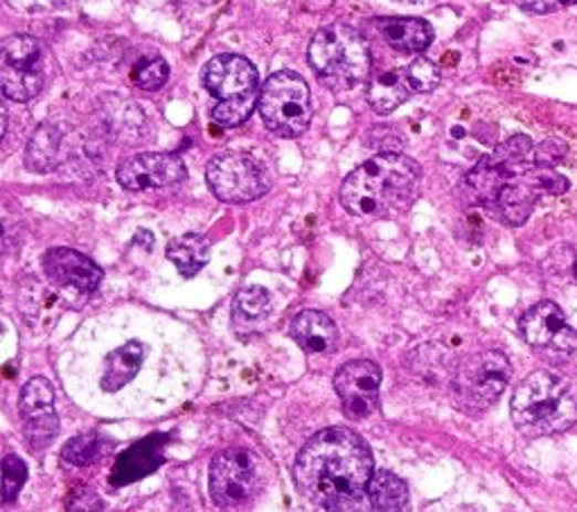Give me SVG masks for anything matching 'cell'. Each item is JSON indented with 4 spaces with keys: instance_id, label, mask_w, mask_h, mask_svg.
I'll list each match as a JSON object with an SVG mask.
<instances>
[{
    "instance_id": "cell-27",
    "label": "cell",
    "mask_w": 577,
    "mask_h": 512,
    "mask_svg": "<svg viewBox=\"0 0 577 512\" xmlns=\"http://www.w3.org/2000/svg\"><path fill=\"white\" fill-rule=\"evenodd\" d=\"M169 77V66L158 54H149L140 60L132 71V82L143 91H158Z\"/></svg>"
},
{
    "instance_id": "cell-20",
    "label": "cell",
    "mask_w": 577,
    "mask_h": 512,
    "mask_svg": "<svg viewBox=\"0 0 577 512\" xmlns=\"http://www.w3.org/2000/svg\"><path fill=\"white\" fill-rule=\"evenodd\" d=\"M413 93L416 91L411 86L407 69H395V71H386V73L373 77V82L368 86V102L377 113L386 116V113H392Z\"/></svg>"
},
{
    "instance_id": "cell-30",
    "label": "cell",
    "mask_w": 577,
    "mask_h": 512,
    "mask_svg": "<svg viewBox=\"0 0 577 512\" xmlns=\"http://www.w3.org/2000/svg\"><path fill=\"white\" fill-rule=\"evenodd\" d=\"M407 75L416 93H431L440 84V66L427 56H418L416 62L407 66Z\"/></svg>"
},
{
    "instance_id": "cell-5",
    "label": "cell",
    "mask_w": 577,
    "mask_h": 512,
    "mask_svg": "<svg viewBox=\"0 0 577 512\" xmlns=\"http://www.w3.org/2000/svg\"><path fill=\"white\" fill-rule=\"evenodd\" d=\"M310 66L332 91H353L370 77V48L361 32L334 23L316 32L310 43Z\"/></svg>"
},
{
    "instance_id": "cell-2",
    "label": "cell",
    "mask_w": 577,
    "mask_h": 512,
    "mask_svg": "<svg viewBox=\"0 0 577 512\" xmlns=\"http://www.w3.org/2000/svg\"><path fill=\"white\" fill-rule=\"evenodd\" d=\"M375 459L368 442L353 429L329 427L301 449L294 479L298 492L323 510H355L368 497Z\"/></svg>"
},
{
    "instance_id": "cell-33",
    "label": "cell",
    "mask_w": 577,
    "mask_h": 512,
    "mask_svg": "<svg viewBox=\"0 0 577 512\" xmlns=\"http://www.w3.org/2000/svg\"><path fill=\"white\" fill-rule=\"evenodd\" d=\"M50 3H52V6H56V8H64V6H71L73 0H50Z\"/></svg>"
},
{
    "instance_id": "cell-4",
    "label": "cell",
    "mask_w": 577,
    "mask_h": 512,
    "mask_svg": "<svg viewBox=\"0 0 577 512\" xmlns=\"http://www.w3.org/2000/svg\"><path fill=\"white\" fill-rule=\"evenodd\" d=\"M512 422L528 438L553 436L577 420V397L570 384L550 373H533L512 395Z\"/></svg>"
},
{
    "instance_id": "cell-36",
    "label": "cell",
    "mask_w": 577,
    "mask_h": 512,
    "mask_svg": "<svg viewBox=\"0 0 577 512\" xmlns=\"http://www.w3.org/2000/svg\"><path fill=\"white\" fill-rule=\"evenodd\" d=\"M575 278H577V262H575Z\"/></svg>"
},
{
    "instance_id": "cell-19",
    "label": "cell",
    "mask_w": 577,
    "mask_h": 512,
    "mask_svg": "<svg viewBox=\"0 0 577 512\" xmlns=\"http://www.w3.org/2000/svg\"><path fill=\"white\" fill-rule=\"evenodd\" d=\"M379 30L390 48L416 54L433 43V28L422 19H381Z\"/></svg>"
},
{
    "instance_id": "cell-3",
    "label": "cell",
    "mask_w": 577,
    "mask_h": 512,
    "mask_svg": "<svg viewBox=\"0 0 577 512\" xmlns=\"http://www.w3.org/2000/svg\"><path fill=\"white\" fill-rule=\"evenodd\" d=\"M420 165L399 151H381L343 181L340 203L353 215L388 217L409 210L420 192Z\"/></svg>"
},
{
    "instance_id": "cell-34",
    "label": "cell",
    "mask_w": 577,
    "mask_h": 512,
    "mask_svg": "<svg viewBox=\"0 0 577 512\" xmlns=\"http://www.w3.org/2000/svg\"><path fill=\"white\" fill-rule=\"evenodd\" d=\"M399 3H409V6H422V3H429V0H399Z\"/></svg>"
},
{
    "instance_id": "cell-25",
    "label": "cell",
    "mask_w": 577,
    "mask_h": 512,
    "mask_svg": "<svg viewBox=\"0 0 577 512\" xmlns=\"http://www.w3.org/2000/svg\"><path fill=\"white\" fill-rule=\"evenodd\" d=\"M271 312V294L258 284L240 290L233 301V321L240 325H253L269 316Z\"/></svg>"
},
{
    "instance_id": "cell-13",
    "label": "cell",
    "mask_w": 577,
    "mask_h": 512,
    "mask_svg": "<svg viewBox=\"0 0 577 512\" xmlns=\"http://www.w3.org/2000/svg\"><path fill=\"white\" fill-rule=\"evenodd\" d=\"M334 388L340 397L343 414L350 420H366L379 409L381 368L370 359L343 364L334 375Z\"/></svg>"
},
{
    "instance_id": "cell-31",
    "label": "cell",
    "mask_w": 577,
    "mask_h": 512,
    "mask_svg": "<svg viewBox=\"0 0 577 512\" xmlns=\"http://www.w3.org/2000/svg\"><path fill=\"white\" fill-rule=\"evenodd\" d=\"M516 6L531 14H550L577 6V0H516Z\"/></svg>"
},
{
    "instance_id": "cell-8",
    "label": "cell",
    "mask_w": 577,
    "mask_h": 512,
    "mask_svg": "<svg viewBox=\"0 0 577 512\" xmlns=\"http://www.w3.org/2000/svg\"><path fill=\"white\" fill-rule=\"evenodd\" d=\"M512 377V366L503 353L485 351L468 357L453 375L455 405L468 414H483L501 397Z\"/></svg>"
},
{
    "instance_id": "cell-21",
    "label": "cell",
    "mask_w": 577,
    "mask_h": 512,
    "mask_svg": "<svg viewBox=\"0 0 577 512\" xmlns=\"http://www.w3.org/2000/svg\"><path fill=\"white\" fill-rule=\"evenodd\" d=\"M167 260L175 262L183 278L197 275L210 260V242L206 236L186 233L167 244Z\"/></svg>"
},
{
    "instance_id": "cell-26",
    "label": "cell",
    "mask_w": 577,
    "mask_h": 512,
    "mask_svg": "<svg viewBox=\"0 0 577 512\" xmlns=\"http://www.w3.org/2000/svg\"><path fill=\"white\" fill-rule=\"evenodd\" d=\"M104 445L97 433H82L66 442L62 451V461L73 468H86L99 459Z\"/></svg>"
},
{
    "instance_id": "cell-35",
    "label": "cell",
    "mask_w": 577,
    "mask_h": 512,
    "mask_svg": "<svg viewBox=\"0 0 577 512\" xmlns=\"http://www.w3.org/2000/svg\"><path fill=\"white\" fill-rule=\"evenodd\" d=\"M203 3H214V0H203Z\"/></svg>"
},
{
    "instance_id": "cell-15",
    "label": "cell",
    "mask_w": 577,
    "mask_h": 512,
    "mask_svg": "<svg viewBox=\"0 0 577 512\" xmlns=\"http://www.w3.org/2000/svg\"><path fill=\"white\" fill-rule=\"evenodd\" d=\"M43 267H45V275L50 278V282L56 284V288L73 290L80 294L95 292L104 275L102 269L91 258H86L75 249L48 251Z\"/></svg>"
},
{
    "instance_id": "cell-23",
    "label": "cell",
    "mask_w": 577,
    "mask_h": 512,
    "mask_svg": "<svg viewBox=\"0 0 577 512\" xmlns=\"http://www.w3.org/2000/svg\"><path fill=\"white\" fill-rule=\"evenodd\" d=\"M368 501L375 510L395 512L409 505V485L397 474L388 470H379L373 474L368 483Z\"/></svg>"
},
{
    "instance_id": "cell-32",
    "label": "cell",
    "mask_w": 577,
    "mask_h": 512,
    "mask_svg": "<svg viewBox=\"0 0 577 512\" xmlns=\"http://www.w3.org/2000/svg\"><path fill=\"white\" fill-rule=\"evenodd\" d=\"M71 510H102V499L91 488H77L69 499Z\"/></svg>"
},
{
    "instance_id": "cell-24",
    "label": "cell",
    "mask_w": 577,
    "mask_h": 512,
    "mask_svg": "<svg viewBox=\"0 0 577 512\" xmlns=\"http://www.w3.org/2000/svg\"><path fill=\"white\" fill-rule=\"evenodd\" d=\"M21 420H23L25 442L32 451L48 449L56 438V433H60V418L54 414V405L21 414Z\"/></svg>"
},
{
    "instance_id": "cell-28",
    "label": "cell",
    "mask_w": 577,
    "mask_h": 512,
    "mask_svg": "<svg viewBox=\"0 0 577 512\" xmlns=\"http://www.w3.org/2000/svg\"><path fill=\"white\" fill-rule=\"evenodd\" d=\"M50 405H54V386L45 377H32L21 390L19 414H28Z\"/></svg>"
},
{
    "instance_id": "cell-12",
    "label": "cell",
    "mask_w": 577,
    "mask_h": 512,
    "mask_svg": "<svg viewBox=\"0 0 577 512\" xmlns=\"http://www.w3.org/2000/svg\"><path fill=\"white\" fill-rule=\"evenodd\" d=\"M522 332L528 346L546 359L564 362L577 353V332L553 301H542L528 310L522 318Z\"/></svg>"
},
{
    "instance_id": "cell-18",
    "label": "cell",
    "mask_w": 577,
    "mask_h": 512,
    "mask_svg": "<svg viewBox=\"0 0 577 512\" xmlns=\"http://www.w3.org/2000/svg\"><path fill=\"white\" fill-rule=\"evenodd\" d=\"M145 355H147V346L138 338H132L125 346L108 353L104 373H102V382H99L102 390L118 393L127 384H132L145 364Z\"/></svg>"
},
{
    "instance_id": "cell-9",
    "label": "cell",
    "mask_w": 577,
    "mask_h": 512,
    "mask_svg": "<svg viewBox=\"0 0 577 512\" xmlns=\"http://www.w3.org/2000/svg\"><path fill=\"white\" fill-rule=\"evenodd\" d=\"M212 195L225 203H249L264 197L271 188L266 169L246 154H219L206 167Z\"/></svg>"
},
{
    "instance_id": "cell-10",
    "label": "cell",
    "mask_w": 577,
    "mask_h": 512,
    "mask_svg": "<svg viewBox=\"0 0 577 512\" xmlns=\"http://www.w3.org/2000/svg\"><path fill=\"white\" fill-rule=\"evenodd\" d=\"M260 490L255 453L244 447H228L210 463V497L219 508H242Z\"/></svg>"
},
{
    "instance_id": "cell-14",
    "label": "cell",
    "mask_w": 577,
    "mask_h": 512,
    "mask_svg": "<svg viewBox=\"0 0 577 512\" xmlns=\"http://www.w3.org/2000/svg\"><path fill=\"white\" fill-rule=\"evenodd\" d=\"M118 184L129 192L160 190L177 186L188 177L186 163L169 154H140L118 167Z\"/></svg>"
},
{
    "instance_id": "cell-16",
    "label": "cell",
    "mask_w": 577,
    "mask_h": 512,
    "mask_svg": "<svg viewBox=\"0 0 577 512\" xmlns=\"http://www.w3.org/2000/svg\"><path fill=\"white\" fill-rule=\"evenodd\" d=\"M165 442H167V436L154 433V436H147L145 440L136 442L127 451H123L120 459L115 461V468L111 472V479H108L111 485L123 488V485L136 483L145 477H149L151 472H156L162 466V459H165L162 457Z\"/></svg>"
},
{
    "instance_id": "cell-29",
    "label": "cell",
    "mask_w": 577,
    "mask_h": 512,
    "mask_svg": "<svg viewBox=\"0 0 577 512\" xmlns=\"http://www.w3.org/2000/svg\"><path fill=\"white\" fill-rule=\"evenodd\" d=\"M28 481V466L17 453H8L3 461V501L14 503Z\"/></svg>"
},
{
    "instance_id": "cell-6",
    "label": "cell",
    "mask_w": 577,
    "mask_h": 512,
    "mask_svg": "<svg viewBox=\"0 0 577 512\" xmlns=\"http://www.w3.org/2000/svg\"><path fill=\"white\" fill-rule=\"evenodd\" d=\"M203 86L221 102L212 111V121L223 127H240L249 121L260 102L258 71L240 54H219L203 69Z\"/></svg>"
},
{
    "instance_id": "cell-7",
    "label": "cell",
    "mask_w": 577,
    "mask_h": 512,
    "mask_svg": "<svg viewBox=\"0 0 577 512\" xmlns=\"http://www.w3.org/2000/svg\"><path fill=\"white\" fill-rule=\"evenodd\" d=\"M260 116L282 138L301 136L312 121V97L307 82L294 71L271 75L260 88Z\"/></svg>"
},
{
    "instance_id": "cell-11",
    "label": "cell",
    "mask_w": 577,
    "mask_h": 512,
    "mask_svg": "<svg viewBox=\"0 0 577 512\" xmlns=\"http://www.w3.org/2000/svg\"><path fill=\"white\" fill-rule=\"evenodd\" d=\"M0 84H3L6 97L14 102H30L41 93V48L34 36L14 34L3 41V50H0Z\"/></svg>"
},
{
    "instance_id": "cell-22",
    "label": "cell",
    "mask_w": 577,
    "mask_h": 512,
    "mask_svg": "<svg viewBox=\"0 0 577 512\" xmlns=\"http://www.w3.org/2000/svg\"><path fill=\"white\" fill-rule=\"evenodd\" d=\"M62 147V129L56 125H41L25 149V165L32 173L45 175L56 165V156H60Z\"/></svg>"
},
{
    "instance_id": "cell-1",
    "label": "cell",
    "mask_w": 577,
    "mask_h": 512,
    "mask_svg": "<svg viewBox=\"0 0 577 512\" xmlns=\"http://www.w3.org/2000/svg\"><path fill=\"white\" fill-rule=\"evenodd\" d=\"M553 167L528 136H514L479 160L468 175V188L492 217L522 226L544 195L568 190V181Z\"/></svg>"
},
{
    "instance_id": "cell-17",
    "label": "cell",
    "mask_w": 577,
    "mask_h": 512,
    "mask_svg": "<svg viewBox=\"0 0 577 512\" xmlns=\"http://www.w3.org/2000/svg\"><path fill=\"white\" fill-rule=\"evenodd\" d=\"M288 332H292L294 341L307 355H332L338 348V330L323 312H301L292 321Z\"/></svg>"
}]
</instances>
